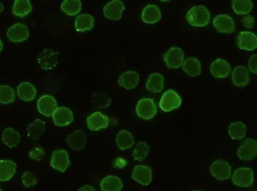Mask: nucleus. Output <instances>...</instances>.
<instances>
[{
  "label": "nucleus",
  "instance_id": "nucleus-1",
  "mask_svg": "<svg viewBox=\"0 0 257 191\" xmlns=\"http://www.w3.org/2000/svg\"><path fill=\"white\" fill-rule=\"evenodd\" d=\"M186 20L192 27H206L210 23V12L204 6H196L188 11Z\"/></svg>",
  "mask_w": 257,
  "mask_h": 191
},
{
  "label": "nucleus",
  "instance_id": "nucleus-2",
  "mask_svg": "<svg viewBox=\"0 0 257 191\" xmlns=\"http://www.w3.org/2000/svg\"><path fill=\"white\" fill-rule=\"evenodd\" d=\"M233 183L241 188L250 187L254 182V174L252 169L240 168L236 169L232 176Z\"/></svg>",
  "mask_w": 257,
  "mask_h": 191
},
{
  "label": "nucleus",
  "instance_id": "nucleus-3",
  "mask_svg": "<svg viewBox=\"0 0 257 191\" xmlns=\"http://www.w3.org/2000/svg\"><path fill=\"white\" fill-rule=\"evenodd\" d=\"M163 60L169 69L180 68L184 61V51L180 48H171L165 53Z\"/></svg>",
  "mask_w": 257,
  "mask_h": 191
},
{
  "label": "nucleus",
  "instance_id": "nucleus-4",
  "mask_svg": "<svg viewBox=\"0 0 257 191\" xmlns=\"http://www.w3.org/2000/svg\"><path fill=\"white\" fill-rule=\"evenodd\" d=\"M181 103H182V99L180 95L176 91L168 90L161 97L159 102V107L165 112H169L175 109L178 108Z\"/></svg>",
  "mask_w": 257,
  "mask_h": 191
},
{
  "label": "nucleus",
  "instance_id": "nucleus-5",
  "mask_svg": "<svg viewBox=\"0 0 257 191\" xmlns=\"http://www.w3.org/2000/svg\"><path fill=\"white\" fill-rule=\"evenodd\" d=\"M137 115L140 118L148 120L153 118L157 113L156 105L153 99L144 98L141 99L136 107Z\"/></svg>",
  "mask_w": 257,
  "mask_h": 191
},
{
  "label": "nucleus",
  "instance_id": "nucleus-6",
  "mask_svg": "<svg viewBox=\"0 0 257 191\" xmlns=\"http://www.w3.org/2000/svg\"><path fill=\"white\" fill-rule=\"evenodd\" d=\"M125 9L124 4L120 0H112L103 9V14L107 19L111 21H119Z\"/></svg>",
  "mask_w": 257,
  "mask_h": 191
},
{
  "label": "nucleus",
  "instance_id": "nucleus-7",
  "mask_svg": "<svg viewBox=\"0 0 257 191\" xmlns=\"http://www.w3.org/2000/svg\"><path fill=\"white\" fill-rule=\"evenodd\" d=\"M212 176L217 180H225L231 175V166L224 160H218L213 162L210 167Z\"/></svg>",
  "mask_w": 257,
  "mask_h": 191
},
{
  "label": "nucleus",
  "instance_id": "nucleus-8",
  "mask_svg": "<svg viewBox=\"0 0 257 191\" xmlns=\"http://www.w3.org/2000/svg\"><path fill=\"white\" fill-rule=\"evenodd\" d=\"M29 30L27 26L18 23L10 28L7 32V37L14 43H21L29 39Z\"/></svg>",
  "mask_w": 257,
  "mask_h": 191
},
{
  "label": "nucleus",
  "instance_id": "nucleus-9",
  "mask_svg": "<svg viewBox=\"0 0 257 191\" xmlns=\"http://www.w3.org/2000/svg\"><path fill=\"white\" fill-rule=\"evenodd\" d=\"M257 152V144L254 139H247L242 146L238 148L237 155L240 160L249 161L256 158Z\"/></svg>",
  "mask_w": 257,
  "mask_h": 191
},
{
  "label": "nucleus",
  "instance_id": "nucleus-10",
  "mask_svg": "<svg viewBox=\"0 0 257 191\" xmlns=\"http://www.w3.org/2000/svg\"><path fill=\"white\" fill-rule=\"evenodd\" d=\"M51 165L55 170L65 172L71 165L69 154L62 149L55 151L52 156Z\"/></svg>",
  "mask_w": 257,
  "mask_h": 191
},
{
  "label": "nucleus",
  "instance_id": "nucleus-11",
  "mask_svg": "<svg viewBox=\"0 0 257 191\" xmlns=\"http://www.w3.org/2000/svg\"><path fill=\"white\" fill-rule=\"evenodd\" d=\"M213 25L217 32L220 33L230 34L234 33V21L227 15L216 16L213 21Z\"/></svg>",
  "mask_w": 257,
  "mask_h": 191
},
{
  "label": "nucleus",
  "instance_id": "nucleus-12",
  "mask_svg": "<svg viewBox=\"0 0 257 191\" xmlns=\"http://www.w3.org/2000/svg\"><path fill=\"white\" fill-rule=\"evenodd\" d=\"M37 108L42 115L47 117L53 116L57 108V101L51 95H43L38 101Z\"/></svg>",
  "mask_w": 257,
  "mask_h": 191
},
{
  "label": "nucleus",
  "instance_id": "nucleus-13",
  "mask_svg": "<svg viewBox=\"0 0 257 191\" xmlns=\"http://www.w3.org/2000/svg\"><path fill=\"white\" fill-rule=\"evenodd\" d=\"M237 45L239 49L252 51L256 49V36L250 32H241L237 37Z\"/></svg>",
  "mask_w": 257,
  "mask_h": 191
},
{
  "label": "nucleus",
  "instance_id": "nucleus-14",
  "mask_svg": "<svg viewBox=\"0 0 257 191\" xmlns=\"http://www.w3.org/2000/svg\"><path fill=\"white\" fill-rule=\"evenodd\" d=\"M38 62L41 68L46 71H51L57 66L58 55L51 49H45L40 55Z\"/></svg>",
  "mask_w": 257,
  "mask_h": 191
},
{
  "label": "nucleus",
  "instance_id": "nucleus-15",
  "mask_svg": "<svg viewBox=\"0 0 257 191\" xmlns=\"http://www.w3.org/2000/svg\"><path fill=\"white\" fill-rule=\"evenodd\" d=\"M73 113L67 107H57L53 114L54 123L57 126L63 127L69 125L73 121Z\"/></svg>",
  "mask_w": 257,
  "mask_h": 191
},
{
  "label": "nucleus",
  "instance_id": "nucleus-16",
  "mask_svg": "<svg viewBox=\"0 0 257 191\" xmlns=\"http://www.w3.org/2000/svg\"><path fill=\"white\" fill-rule=\"evenodd\" d=\"M87 122L89 128L91 131H99L107 128L109 126V119L106 115L97 111L88 117Z\"/></svg>",
  "mask_w": 257,
  "mask_h": 191
},
{
  "label": "nucleus",
  "instance_id": "nucleus-17",
  "mask_svg": "<svg viewBox=\"0 0 257 191\" xmlns=\"http://www.w3.org/2000/svg\"><path fill=\"white\" fill-rule=\"evenodd\" d=\"M132 178L139 184L147 186L152 180V170L148 166L137 165L133 171Z\"/></svg>",
  "mask_w": 257,
  "mask_h": 191
},
{
  "label": "nucleus",
  "instance_id": "nucleus-18",
  "mask_svg": "<svg viewBox=\"0 0 257 191\" xmlns=\"http://www.w3.org/2000/svg\"><path fill=\"white\" fill-rule=\"evenodd\" d=\"M67 142L70 148L75 151H81L85 148L87 144V136L82 130L75 131L68 135Z\"/></svg>",
  "mask_w": 257,
  "mask_h": 191
},
{
  "label": "nucleus",
  "instance_id": "nucleus-19",
  "mask_svg": "<svg viewBox=\"0 0 257 191\" xmlns=\"http://www.w3.org/2000/svg\"><path fill=\"white\" fill-rule=\"evenodd\" d=\"M230 65L223 59H216L210 65L211 73L215 78H225L230 74Z\"/></svg>",
  "mask_w": 257,
  "mask_h": 191
},
{
  "label": "nucleus",
  "instance_id": "nucleus-20",
  "mask_svg": "<svg viewBox=\"0 0 257 191\" xmlns=\"http://www.w3.org/2000/svg\"><path fill=\"white\" fill-rule=\"evenodd\" d=\"M141 19L145 23L153 25L157 23L161 19V13L158 7L148 5L143 10Z\"/></svg>",
  "mask_w": 257,
  "mask_h": 191
},
{
  "label": "nucleus",
  "instance_id": "nucleus-21",
  "mask_svg": "<svg viewBox=\"0 0 257 191\" xmlns=\"http://www.w3.org/2000/svg\"><path fill=\"white\" fill-rule=\"evenodd\" d=\"M45 131V123L41 119H35L27 127V136L33 140H39Z\"/></svg>",
  "mask_w": 257,
  "mask_h": 191
},
{
  "label": "nucleus",
  "instance_id": "nucleus-22",
  "mask_svg": "<svg viewBox=\"0 0 257 191\" xmlns=\"http://www.w3.org/2000/svg\"><path fill=\"white\" fill-rule=\"evenodd\" d=\"M232 78L235 86L243 88L246 87L249 82L248 71L246 67H236L232 71Z\"/></svg>",
  "mask_w": 257,
  "mask_h": 191
},
{
  "label": "nucleus",
  "instance_id": "nucleus-23",
  "mask_svg": "<svg viewBox=\"0 0 257 191\" xmlns=\"http://www.w3.org/2000/svg\"><path fill=\"white\" fill-rule=\"evenodd\" d=\"M17 91L19 98L26 102L33 101L37 93L34 85L29 82L21 83L18 87Z\"/></svg>",
  "mask_w": 257,
  "mask_h": 191
},
{
  "label": "nucleus",
  "instance_id": "nucleus-24",
  "mask_svg": "<svg viewBox=\"0 0 257 191\" xmlns=\"http://www.w3.org/2000/svg\"><path fill=\"white\" fill-rule=\"evenodd\" d=\"M139 76L138 73L133 71L123 73L119 77L118 83L121 87L126 89H132L138 85Z\"/></svg>",
  "mask_w": 257,
  "mask_h": 191
},
{
  "label": "nucleus",
  "instance_id": "nucleus-25",
  "mask_svg": "<svg viewBox=\"0 0 257 191\" xmlns=\"http://www.w3.org/2000/svg\"><path fill=\"white\" fill-rule=\"evenodd\" d=\"M17 164L11 160H0V181L11 180L15 174Z\"/></svg>",
  "mask_w": 257,
  "mask_h": 191
},
{
  "label": "nucleus",
  "instance_id": "nucleus-26",
  "mask_svg": "<svg viewBox=\"0 0 257 191\" xmlns=\"http://www.w3.org/2000/svg\"><path fill=\"white\" fill-rule=\"evenodd\" d=\"M33 11L30 0H15L14 3L13 13L20 19H24Z\"/></svg>",
  "mask_w": 257,
  "mask_h": 191
},
{
  "label": "nucleus",
  "instance_id": "nucleus-27",
  "mask_svg": "<svg viewBox=\"0 0 257 191\" xmlns=\"http://www.w3.org/2000/svg\"><path fill=\"white\" fill-rule=\"evenodd\" d=\"M183 70L191 77L198 76L202 71L200 62L196 58H187L183 63Z\"/></svg>",
  "mask_w": 257,
  "mask_h": 191
},
{
  "label": "nucleus",
  "instance_id": "nucleus-28",
  "mask_svg": "<svg viewBox=\"0 0 257 191\" xmlns=\"http://www.w3.org/2000/svg\"><path fill=\"white\" fill-rule=\"evenodd\" d=\"M95 21L90 15H81L77 17L75 22V27L77 32L90 31L94 27Z\"/></svg>",
  "mask_w": 257,
  "mask_h": 191
},
{
  "label": "nucleus",
  "instance_id": "nucleus-29",
  "mask_svg": "<svg viewBox=\"0 0 257 191\" xmlns=\"http://www.w3.org/2000/svg\"><path fill=\"white\" fill-rule=\"evenodd\" d=\"M163 83L164 79L162 75L159 73H153L147 79L146 87L151 93H160L163 89Z\"/></svg>",
  "mask_w": 257,
  "mask_h": 191
},
{
  "label": "nucleus",
  "instance_id": "nucleus-30",
  "mask_svg": "<svg viewBox=\"0 0 257 191\" xmlns=\"http://www.w3.org/2000/svg\"><path fill=\"white\" fill-rule=\"evenodd\" d=\"M101 188L103 191H120L122 190L123 183L118 177L109 175L103 178Z\"/></svg>",
  "mask_w": 257,
  "mask_h": 191
},
{
  "label": "nucleus",
  "instance_id": "nucleus-31",
  "mask_svg": "<svg viewBox=\"0 0 257 191\" xmlns=\"http://www.w3.org/2000/svg\"><path fill=\"white\" fill-rule=\"evenodd\" d=\"M3 141L6 146L9 148H14L19 144L21 141V135L15 129L8 127L3 131Z\"/></svg>",
  "mask_w": 257,
  "mask_h": 191
},
{
  "label": "nucleus",
  "instance_id": "nucleus-32",
  "mask_svg": "<svg viewBox=\"0 0 257 191\" xmlns=\"http://www.w3.org/2000/svg\"><path fill=\"white\" fill-rule=\"evenodd\" d=\"M228 134L233 140H242L246 134V125L240 121L230 123L228 127Z\"/></svg>",
  "mask_w": 257,
  "mask_h": 191
},
{
  "label": "nucleus",
  "instance_id": "nucleus-33",
  "mask_svg": "<svg viewBox=\"0 0 257 191\" xmlns=\"http://www.w3.org/2000/svg\"><path fill=\"white\" fill-rule=\"evenodd\" d=\"M117 146L121 150L131 148L134 144V139L131 132L127 130H121L116 136Z\"/></svg>",
  "mask_w": 257,
  "mask_h": 191
},
{
  "label": "nucleus",
  "instance_id": "nucleus-34",
  "mask_svg": "<svg viewBox=\"0 0 257 191\" xmlns=\"http://www.w3.org/2000/svg\"><path fill=\"white\" fill-rule=\"evenodd\" d=\"M62 11L69 17H74L78 15L82 9L81 0H65L62 3Z\"/></svg>",
  "mask_w": 257,
  "mask_h": 191
},
{
  "label": "nucleus",
  "instance_id": "nucleus-35",
  "mask_svg": "<svg viewBox=\"0 0 257 191\" xmlns=\"http://www.w3.org/2000/svg\"><path fill=\"white\" fill-rule=\"evenodd\" d=\"M91 102L95 108L106 109L110 105L111 99L107 93L99 91L93 95Z\"/></svg>",
  "mask_w": 257,
  "mask_h": 191
},
{
  "label": "nucleus",
  "instance_id": "nucleus-36",
  "mask_svg": "<svg viewBox=\"0 0 257 191\" xmlns=\"http://www.w3.org/2000/svg\"><path fill=\"white\" fill-rule=\"evenodd\" d=\"M232 7L233 11L237 15H247L252 11V0H232Z\"/></svg>",
  "mask_w": 257,
  "mask_h": 191
},
{
  "label": "nucleus",
  "instance_id": "nucleus-37",
  "mask_svg": "<svg viewBox=\"0 0 257 191\" xmlns=\"http://www.w3.org/2000/svg\"><path fill=\"white\" fill-rule=\"evenodd\" d=\"M15 99V91L8 85H0V103L10 104Z\"/></svg>",
  "mask_w": 257,
  "mask_h": 191
},
{
  "label": "nucleus",
  "instance_id": "nucleus-38",
  "mask_svg": "<svg viewBox=\"0 0 257 191\" xmlns=\"http://www.w3.org/2000/svg\"><path fill=\"white\" fill-rule=\"evenodd\" d=\"M149 152V146L146 142H140L137 143L136 146L135 147L134 150H133V158L135 160L141 162V161L146 158Z\"/></svg>",
  "mask_w": 257,
  "mask_h": 191
},
{
  "label": "nucleus",
  "instance_id": "nucleus-39",
  "mask_svg": "<svg viewBox=\"0 0 257 191\" xmlns=\"http://www.w3.org/2000/svg\"><path fill=\"white\" fill-rule=\"evenodd\" d=\"M22 182L24 186L29 188L38 184L39 182V178L35 173L31 171H25L22 176Z\"/></svg>",
  "mask_w": 257,
  "mask_h": 191
},
{
  "label": "nucleus",
  "instance_id": "nucleus-40",
  "mask_svg": "<svg viewBox=\"0 0 257 191\" xmlns=\"http://www.w3.org/2000/svg\"><path fill=\"white\" fill-rule=\"evenodd\" d=\"M45 152L41 146H37L34 147L29 153V158L35 161V162H41L44 158Z\"/></svg>",
  "mask_w": 257,
  "mask_h": 191
},
{
  "label": "nucleus",
  "instance_id": "nucleus-41",
  "mask_svg": "<svg viewBox=\"0 0 257 191\" xmlns=\"http://www.w3.org/2000/svg\"><path fill=\"white\" fill-rule=\"evenodd\" d=\"M242 25L247 29H252L254 25V19L251 16L245 17L242 20Z\"/></svg>",
  "mask_w": 257,
  "mask_h": 191
},
{
  "label": "nucleus",
  "instance_id": "nucleus-42",
  "mask_svg": "<svg viewBox=\"0 0 257 191\" xmlns=\"http://www.w3.org/2000/svg\"><path fill=\"white\" fill-rule=\"evenodd\" d=\"M257 56L253 55L248 61V67L250 71L254 74H256Z\"/></svg>",
  "mask_w": 257,
  "mask_h": 191
},
{
  "label": "nucleus",
  "instance_id": "nucleus-43",
  "mask_svg": "<svg viewBox=\"0 0 257 191\" xmlns=\"http://www.w3.org/2000/svg\"><path fill=\"white\" fill-rule=\"evenodd\" d=\"M79 191H87V190L95 191V189L94 187L89 186V185H85V186L81 187V188H80L79 189Z\"/></svg>",
  "mask_w": 257,
  "mask_h": 191
},
{
  "label": "nucleus",
  "instance_id": "nucleus-44",
  "mask_svg": "<svg viewBox=\"0 0 257 191\" xmlns=\"http://www.w3.org/2000/svg\"><path fill=\"white\" fill-rule=\"evenodd\" d=\"M4 11V5L2 3V2H0V14L3 13Z\"/></svg>",
  "mask_w": 257,
  "mask_h": 191
},
{
  "label": "nucleus",
  "instance_id": "nucleus-45",
  "mask_svg": "<svg viewBox=\"0 0 257 191\" xmlns=\"http://www.w3.org/2000/svg\"><path fill=\"white\" fill-rule=\"evenodd\" d=\"M4 47L3 42H2L1 40H0V52L3 51Z\"/></svg>",
  "mask_w": 257,
  "mask_h": 191
},
{
  "label": "nucleus",
  "instance_id": "nucleus-46",
  "mask_svg": "<svg viewBox=\"0 0 257 191\" xmlns=\"http://www.w3.org/2000/svg\"><path fill=\"white\" fill-rule=\"evenodd\" d=\"M161 1H162V2H168V1H169V0H161Z\"/></svg>",
  "mask_w": 257,
  "mask_h": 191
},
{
  "label": "nucleus",
  "instance_id": "nucleus-47",
  "mask_svg": "<svg viewBox=\"0 0 257 191\" xmlns=\"http://www.w3.org/2000/svg\"><path fill=\"white\" fill-rule=\"evenodd\" d=\"M1 190H2V189H0V191H1Z\"/></svg>",
  "mask_w": 257,
  "mask_h": 191
}]
</instances>
